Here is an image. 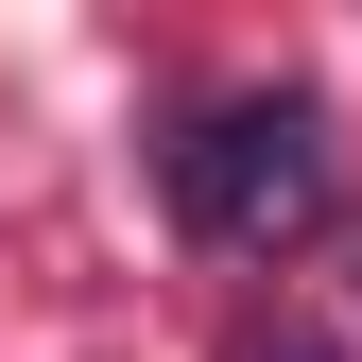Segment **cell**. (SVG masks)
Returning a JSON list of instances; mask_svg holds the SVG:
<instances>
[{"mask_svg":"<svg viewBox=\"0 0 362 362\" xmlns=\"http://www.w3.org/2000/svg\"><path fill=\"white\" fill-rule=\"evenodd\" d=\"M156 173H173V224L207 259H310V242H345V139H328L310 86H224V104H190V139Z\"/></svg>","mask_w":362,"mask_h":362,"instance_id":"obj_1","label":"cell"},{"mask_svg":"<svg viewBox=\"0 0 362 362\" xmlns=\"http://www.w3.org/2000/svg\"><path fill=\"white\" fill-rule=\"evenodd\" d=\"M224 362H345V345H328V328H310V310H259V328H242V345H224Z\"/></svg>","mask_w":362,"mask_h":362,"instance_id":"obj_2","label":"cell"},{"mask_svg":"<svg viewBox=\"0 0 362 362\" xmlns=\"http://www.w3.org/2000/svg\"><path fill=\"white\" fill-rule=\"evenodd\" d=\"M328 259H345V310H362V207H345V242H328Z\"/></svg>","mask_w":362,"mask_h":362,"instance_id":"obj_3","label":"cell"}]
</instances>
